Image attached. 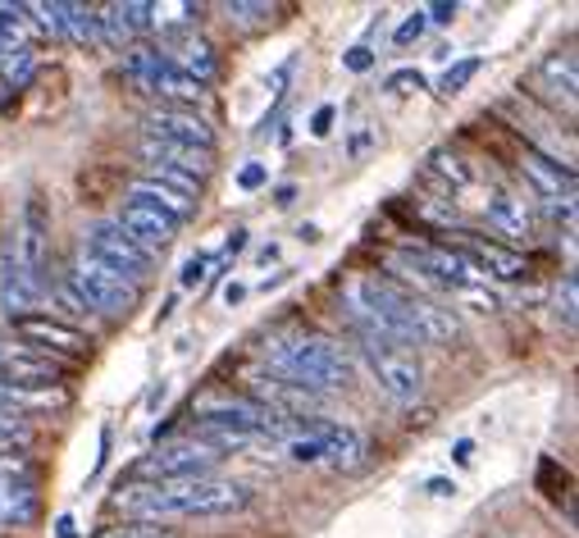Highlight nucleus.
<instances>
[{"label": "nucleus", "instance_id": "f257e3e1", "mask_svg": "<svg viewBox=\"0 0 579 538\" xmlns=\"http://www.w3.org/2000/svg\"><path fill=\"white\" fill-rule=\"evenodd\" d=\"M343 306L361 324L365 338L389 342V348H411V342L415 348L420 342L448 348L461 333V324L448 306L429 302L424 292H411L393 278H379V274H352L343 283Z\"/></svg>", "mask_w": 579, "mask_h": 538}, {"label": "nucleus", "instance_id": "f03ea898", "mask_svg": "<svg viewBox=\"0 0 579 538\" xmlns=\"http://www.w3.org/2000/svg\"><path fill=\"white\" fill-rule=\"evenodd\" d=\"M252 507V488L237 479H169V483H128L115 493V511L128 520H174V516H233Z\"/></svg>", "mask_w": 579, "mask_h": 538}, {"label": "nucleus", "instance_id": "7ed1b4c3", "mask_svg": "<svg viewBox=\"0 0 579 538\" xmlns=\"http://www.w3.org/2000/svg\"><path fill=\"white\" fill-rule=\"evenodd\" d=\"M269 370L278 383L297 388V393H333L352 379V361L343 348H333L328 338H293V342H269L265 348Z\"/></svg>", "mask_w": 579, "mask_h": 538}, {"label": "nucleus", "instance_id": "20e7f679", "mask_svg": "<svg viewBox=\"0 0 579 538\" xmlns=\"http://www.w3.org/2000/svg\"><path fill=\"white\" fill-rule=\"evenodd\" d=\"M60 302L69 311H82V315H110V320H119V315H128L137 306V287L128 278H119L110 265H101L96 256L78 252L69 278L60 283Z\"/></svg>", "mask_w": 579, "mask_h": 538}, {"label": "nucleus", "instance_id": "39448f33", "mask_svg": "<svg viewBox=\"0 0 579 538\" xmlns=\"http://www.w3.org/2000/svg\"><path fill=\"white\" fill-rule=\"evenodd\" d=\"M219 448L202 443V438H174L160 443L156 452H147L137 461V479L141 483H169V479H210V470L219 466Z\"/></svg>", "mask_w": 579, "mask_h": 538}, {"label": "nucleus", "instance_id": "423d86ee", "mask_svg": "<svg viewBox=\"0 0 579 538\" xmlns=\"http://www.w3.org/2000/svg\"><path fill=\"white\" fill-rule=\"evenodd\" d=\"M361 348H365V361H370L374 383H379L393 402H415V398H420L424 365L415 361L411 348H389V342H374V338H365Z\"/></svg>", "mask_w": 579, "mask_h": 538}, {"label": "nucleus", "instance_id": "0eeeda50", "mask_svg": "<svg viewBox=\"0 0 579 538\" xmlns=\"http://www.w3.org/2000/svg\"><path fill=\"white\" fill-rule=\"evenodd\" d=\"M82 252L96 256L101 265H110V270H115L119 278H128L133 287H141V283H147V274H151V256L141 252L115 219L91 224V228H87V242H82Z\"/></svg>", "mask_w": 579, "mask_h": 538}, {"label": "nucleus", "instance_id": "6e6552de", "mask_svg": "<svg viewBox=\"0 0 579 538\" xmlns=\"http://www.w3.org/2000/svg\"><path fill=\"white\" fill-rule=\"evenodd\" d=\"M156 141H174V146H192V151H215V128L206 115L197 110H178V106H160L147 115V133Z\"/></svg>", "mask_w": 579, "mask_h": 538}, {"label": "nucleus", "instance_id": "1a4fd4ad", "mask_svg": "<svg viewBox=\"0 0 579 538\" xmlns=\"http://www.w3.org/2000/svg\"><path fill=\"white\" fill-rule=\"evenodd\" d=\"M115 224L137 242L147 256H156V252H165L169 242H174V233H178V219H169L165 211H156V206H147V202H124L119 206V215H115Z\"/></svg>", "mask_w": 579, "mask_h": 538}, {"label": "nucleus", "instance_id": "9d476101", "mask_svg": "<svg viewBox=\"0 0 579 538\" xmlns=\"http://www.w3.org/2000/svg\"><path fill=\"white\" fill-rule=\"evenodd\" d=\"M137 156L151 174H183V178H206L210 174V151H192V146H174V141H156V137H141L137 141Z\"/></svg>", "mask_w": 579, "mask_h": 538}, {"label": "nucleus", "instance_id": "9b49d317", "mask_svg": "<svg viewBox=\"0 0 579 538\" xmlns=\"http://www.w3.org/2000/svg\"><path fill=\"white\" fill-rule=\"evenodd\" d=\"M0 379L19 388H51L60 379V361L37 348H19V342H0Z\"/></svg>", "mask_w": 579, "mask_h": 538}, {"label": "nucleus", "instance_id": "f8f14e48", "mask_svg": "<svg viewBox=\"0 0 579 538\" xmlns=\"http://www.w3.org/2000/svg\"><path fill=\"white\" fill-rule=\"evenodd\" d=\"M46 256H51V215H46L41 197H28L23 206V224H19V265L28 278L46 274Z\"/></svg>", "mask_w": 579, "mask_h": 538}, {"label": "nucleus", "instance_id": "ddd939ff", "mask_svg": "<svg viewBox=\"0 0 579 538\" xmlns=\"http://www.w3.org/2000/svg\"><path fill=\"white\" fill-rule=\"evenodd\" d=\"M457 252L479 270V274H493V278H502V283H511V278H524L529 274V261L520 256V252H511V247H502V242H484V237H461L457 242Z\"/></svg>", "mask_w": 579, "mask_h": 538}, {"label": "nucleus", "instance_id": "4468645a", "mask_svg": "<svg viewBox=\"0 0 579 538\" xmlns=\"http://www.w3.org/2000/svg\"><path fill=\"white\" fill-rule=\"evenodd\" d=\"M484 219H489V228L502 233L507 242H529V237H534V211H529L524 197H520V192H511V187H493V192H489Z\"/></svg>", "mask_w": 579, "mask_h": 538}, {"label": "nucleus", "instance_id": "2eb2a0df", "mask_svg": "<svg viewBox=\"0 0 579 538\" xmlns=\"http://www.w3.org/2000/svg\"><path fill=\"white\" fill-rule=\"evenodd\" d=\"M14 329L32 342V348H46V352H60V356H82L87 352V333L56 320V315H28V320H14Z\"/></svg>", "mask_w": 579, "mask_h": 538}, {"label": "nucleus", "instance_id": "dca6fc26", "mask_svg": "<svg viewBox=\"0 0 579 538\" xmlns=\"http://www.w3.org/2000/svg\"><path fill=\"white\" fill-rule=\"evenodd\" d=\"M311 433L320 438V466H333V470H352L365 461V438L356 429H343L333 420H311Z\"/></svg>", "mask_w": 579, "mask_h": 538}, {"label": "nucleus", "instance_id": "f3484780", "mask_svg": "<svg viewBox=\"0 0 579 538\" xmlns=\"http://www.w3.org/2000/svg\"><path fill=\"white\" fill-rule=\"evenodd\" d=\"M529 87L543 91V96H552L557 106L570 110V106H575V87H579L575 56H570V51H552V56H543L539 69H534V78H529Z\"/></svg>", "mask_w": 579, "mask_h": 538}, {"label": "nucleus", "instance_id": "a211bd4d", "mask_svg": "<svg viewBox=\"0 0 579 538\" xmlns=\"http://www.w3.org/2000/svg\"><path fill=\"white\" fill-rule=\"evenodd\" d=\"M516 165H520V174L529 178V187H534L543 202H557V197L570 202V183H575V178H570V169H561V160H552V156H543V151H529V146H524Z\"/></svg>", "mask_w": 579, "mask_h": 538}, {"label": "nucleus", "instance_id": "6ab92c4d", "mask_svg": "<svg viewBox=\"0 0 579 538\" xmlns=\"http://www.w3.org/2000/svg\"><path fill=\"white\" fill-rule=\"evenodd\" d=\"M147 96H160V106H178V110H192L197 101H206V87L197 78H187L183 69H174L169 60H160L156 78H151V91Z\"/></svg>", "mask_w": 579, "mask_h": 538}, {"label": "nucleus", "instance_id": "aec40b11", "mask_svg": "<svg viewBox=\"0 0 579 538\" xmlns=\"http://www.w3.org/2000/svg\"><path fill=\"white\" fill-rule=\"evenodd\" d=\"M133 202H147V206H156V211H165L169 219H192L197 215V197H187V192H178V187H169V183H156V178H137L133 183V192H128Z\"/></svg>", "mask_w": 579, "mask_h": 538}, {"label": "nucleus", "instance_id": "412c9836", "mask_svg": "<svg viewBox=\"0 0 579 538\" xmlns=\"http://www.w3.org/2000/svg\"><path fill=\"white\" fill-rule=\"evenodd\" d=\"M37 488L23 475H0V525H32Z\"/></svg>", "mask_w": 579, "mask_h": 538}, {"label": "nucleus", "instance_id": "4be33fe9", "mask_svg": "<svg viewBox=\"0 0 579 538\" xmlns=\"http://www.w3.org/2000/svg\"><path fill=\"white\" fill-rule=\"evenodd\" d=\"M51 407H65V393H56V388H19L0 379V415L23 420L32 411H51Z\"/></svg>", "mask_w": 579, "mask_h": 538}, {"label": "nucleus", "instance_id": "5701e85b", "mask_svg": "<svg viewBox=\"0 0 579 538\" xmlns=\"http://www.w3.org/2000/svg\"><path fill=\"white\" fill-rule=\"evenodd\" d=\"M174 69H183L187 78H197L202 87L215 82V51H210V41L206 37H178L174 41V56H165Z\"/></svg>", "mask_w": 579, "mask_h": 538}, {"label": "nucleus", "instance_id": "b1692460", "mask_svg": "<svg viewBox=\"0 0 579 538\" xmlns=\"http://www.w3.org/2000/svg\"><path fill=\"white\" fill-rule=\"evenodd\" d=\"M0 297H6L10 320H28L32 306H41V297H46V278H28L23 270H10L6 287H0Z\"/></svg>", "mask_w": 579, "mask_h": 538}, {"label": "nucleus", "instance_id": "393cba45", "mask_svg": "<svg viewBox=\"0 0 579 538\" xmlns=\"http://www.w3.org/2000/svg\"><path fill=\"white\" fill-rule=\"evenodd\" d=\"M429 174L443 178L452 197H465V192L474 187V165H470L465 156H457V151H433V156H429ZM452 197H448V202H452Z\"/></svg>", "mask_w": 579, "mask_h": 538}, {"label": "nucleus", "instance_id": "a878e982", "mask_svg": "<svg viewBox=\"0 0 579 538\" xmlns=\"http://www.w3.org/2000/svg\"><path fill=\"white\" fill-rule=\"evenodd\" d=\"M32 46H0V87H23L32 78Z\"/></svg>", "mask_w": 579, "mask_h": 538}, {"label": "nucleus", "instance_id": "bb28decb", "mask_svg": "<svg viewBox=\"0 0 579 538\" xmlns=\"http://www.w3.org/2000/svg\"><path fill=\"white\" fill-rule=\"evenodd\" d=\"M224 14H228V23H237V28H269L278 10L265 6V0H228Z\"/></svg>", "mask_w": 579, "mask_h": 538}, {"label": "nucleus", "instance_id": "cd10ccee", "mask_svg": "<svg viewBox=\"0 0 579 538\" xmlns=\"http://www.w3.org/2000/svg\"><path fill=\"white\" fill-rule=\"evenodd\" d=\"M160 51H128L124 56V78L137 87V91H151V78H156V69H160Z\"/></svg>", "mask_w": 579, "mask_h": 538}, {"label": "nucleus", "instance_id": "c85d7f7f", "mask_svg": "<svg viewBox=\"0 0 579 538\" xmlns=\"http://www.w3.org/2000/svg\"><path fill=\"white\" fill-rule=\"evenodd\" d=\"M0 41H6V46H28L32 41V23H28L23 6L0 0Z\"/></svg>", "mask_w": 579, "mask_h": 538}, {"label": "nucleus", "instance_id": "c756f323", "mask_svg": "<svg viewBox=\"0 0 579 538\" xmlns=\"http://www.w3.org/2000/svg\"><path fill=\"white\" fill-rule=\"evenodd\" d=\"M23 448H32V424L19 415H0V457H19Z\"/></svg>", "mask_w": 579, "mask_h": 538}, {"label": "nucleus", "instance_id": "7c9ffc66", "mask_svg": "<svg viewBox=\"0 0 579 538\" xmlns=\"http://www.w3.org/2000/svg\"><path fill=\"white\" fill-rule=\"evenodd\" d=\"M60 19H65V37H73V41H96V10H87V6H65V0H60Z\"/></svg>", "mask_w": 579, "mask_h": 538}, {"label": "nucleus", "instance_id": "2f4dec72", "mask_svg": "<svg viewBox=\"0 0 579 538\" xmlns=\"http://www.w3.org/2000/svg\"><path fill=\"white\" fill-rule=\"evenodd\" d=\"M479 69H484V60H474V56H470V60H457V65L443 74L439 91H443V96H457V91H465V82H470Z\"/></svg>", "mask_w": 579, "mask_h": 538}, {"label": "nucleus", "instance_id": "473e14b6", "mask_svg": "<svg viewBox=\"0 0 579 538\" xmlns=\"http://www.w3.org/2000/svg\"><path fill=\"white\" fill-rule=\"evenodd\" d=\"M96 538H178V534H169V529H160V525L128 520V525H110V529H101Z\"/></svg>", "mask_w": 579, "mask_h": 538}, {"label": "nucleus", "instance_id": "72a5a7b5", "mask_svg": "<svg viewBox=\"0 0 579 538\" xmlns=\"http://www.w3.org/2000/svg\"><path fill=\"white\" fill-rule=\"evenodd\" d=\"M575 274H566V283H561V292H557V315L566 320V329H575Z\"/></svg>", "mask_w": 579, "mask_h": 538}, {"label": "nucleus", "instance_id": "f704fd0d", "mask_svg": "<svg viewBox=\"0 0 579 538\" xmlns=\"http://www.w3.org/2000/svg\"><path fill=\"white\" fill-rule=\"evenodd\" d=\"M424 23H429V19H424V10H415V14H411L402 28H398V46H411V41L424 32Z\"/></svg>", "mask_w": 579, "mask_h": 538}, {"label": "nucleus", "instance_id": "c9c22d12", "mask_svg": "<svg viewBox=\"0 0 579 538\" xmlns=\"http://www.w3.org/2000/svg\"><path fill=\"white\" fill-rule=\"evenodd\" d=\"M343 65H347L352 74H365V69L374 65V51H365V46H352V51L343 56Z\"/></svg>", "mask_w": 579, "mask_h": 538}, {"label": "nucleus", "instance_id": "e433bc0d", "mask_svg": "<svg viewBox=\"0 0 579 538\" xmlns=\"http://www.w3.org/2000/svg\"><path fill=\"white\" fill-rule=\"evenodd\" d=\"M415 87H424V78L415 69H402V74L389 78V91H415Z\"/></svg>", "mask_w": 579, "mask_h": 538}, {"label": "nucleus", "instance_id": "4c0bfd02", "mask_svg": "<svg viewBox=\"0 0 579 538\" xmlns=\"http://www.w3.org/2000/svg\"><path fill=\"white\" fill-rule=\"evenodd\" d=\"M333 119H337V110H333V106H320L315 119H311V133H315V137H328V133H333Z\"/></svg>", "mask_w": 579, "mask_h": 538}, {"label": "nucleus", "instance_id": "58836bf2", "mask_svg": "<svg viewBox=\"0 0 579 538\" xmlns=\"http://www.w3.org/2000/svg\"><path fill=\"white\" fill-rule=\"evenodd\" d=\"M424 19H433V23H452V19H457V0H439V6H429Z\"/></svg>", "mask_w": 579, "mask_h": 538}, {"label": "nucleus", "instance_id": "ea45409f", "mask_svg": "<svg viewBox=\"0 0 579 538\" xmlns=\"http://www.w3.org/2000/svg\"><path fill=\"white\" fill-rule=\"evenodd\" d=\"M237 183H243L247 192H256V187L265 183V165H247V169H243V178H237Z\"/></svg>", "mask_w": 579, "mask_h": 538}, {"label": "nucleus", "instance_id": "a19ab883", "mask_svg": "<svg viewBox=\"0 0 579 538\" xmlns=\"http://www.w3.org/2000/svg\"><path fill=\"white\" fill-rule=\"evenodd\" d=\"M206 278V261H187V270H183V283H202Z\"/></svg>", "mask_w": 579, "mask_h": 538}, {"label": "nucleus", "instance_id": "79ce46f5", "mask_svg": "<svg viewBox=\"0 0 579 538\" xmlns=\"http://www.w3.org/2000/svg\"><path fill=\"white\" fill-rule=\"evenodd\" d=\"M429 493H439V498H448V493H457V483H452V479H429Z\"/></svg>", "mask_w": 579, "mask_h": 538}, {"label": "nucleus", "instance_id": "37998d69", "mask_svg": "<svg viewBox=\"0 0 579 538\" xmlns=\"http://www.w3.org/2000/svg\"><path fill=\"white\" fill-rule=\"evenodd\" d=\"M224 297H228V306H233V302H243V297H247V287H243V283H228V287H224Z\"/></svg>", "mask_w": 579, "mask_h": 538}, {"label": "nucleus", "instance_id": "c03bdc74", "mask_svg": "<svg viewBox=\"0 0 579 538\" xmlns=\"http://www.w3.org/2000/svg\"><path fill=\"white\" fill-rule=\"evenodd\" d=\"M474 457V443H457V461H470Z\"/></svg>", "mask_w": 579, "mask_h": 538}, {"label": "nucleus", "instance_id": "a18cd8bd", "mask_svg": "<svg viewBox=\"0 0 579 538\" xmlns=\"http://www.w3.org/2000/svg\"><path fill=\"white\" fill-rule=\"evenodd\" d=\"M0 46H6V41H0Z\"/></svg>", "mask_w": 579, "mask_h": 538}]
</instances>
